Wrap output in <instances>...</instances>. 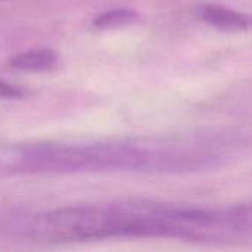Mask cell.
I'll use <instances>...</instances> for the list:
<instances>
[{
  "mask_svg": "<svg viewBox=\"0 0 252 252\" xmlns=\"http://www.w3.org/2000/svg\"><path fill=\"white\" fill-rule=\"evenodd\" d=\"M198 15L204 22L224 32H242L250 28V18L245 13L221 4H204L198 7Z\"/></svg>",
  "mask_w": 252,
  "mask_h": 252,
  "instance_id": "obj_3",
  "label": "cell"
},
{
  "mask_svg": "<svg viewBox=\"0 0 252 252\" xmlns=\"http://www.w3.org/2000/svg\"><path fill=\"white\" fill-rule=\"evenodd\" d=\"M137 19V13L131 9H112L100 13L93 19V27L99 30H115L127 27Z\"/></svg>",
  "mask_w": 252,
  "mask_h": 252,
  "instance_id": "obj_5",
  "label": "cell"
},
{
  "mask_svg": "<svg viewBox=\"0 0 252 252\" xmlns=\"http://www.w3.org/2000/svg\"><path fill=\"white\" fill-rule=\"evenodd\" d=\"M22 96V92L12 86L10 83L4 81V80H0V97L1 99H18Z\"/></svg>",
  "mask_w": 252,
  "mask_h": 252,
  "instance_id": "obj_6",
  "label": "cell"
},
{
  "mask_svg": "<svg viewBox=\"0 0 252 252\" xmlns=\"http://www.w3.org/2000/svg\"><path fill=\"white\" fill-rule=\"evenodd\" d=\"M220 136H182L87 143H38L24 149V167L31 173L142 171L180 173L219 165L230 157Z\"/></svg>",
  "mask_w": 252,
  "mask_h": 252,
  "instance_id": "obj_2",
  "label": "cell"
},
{
  "mask_svg": "<svg viewBox=\"0 0 252 252\" xmlns=\"http://www.w3.org/2000/svg\"><path fill=\"white\" fill-rule=\"evenodd\" d=\"M58 63V55L50 49H32L12 56L10 65L19 71L43 72L55 68Z\"/></svg>",
  "mask_w": 252,
  "mask_h": 252,
  "instance_id": "obj_4",
  "label": "cell"
},
{
  "mask_svg": "<svg viewBox=\"0 0 252 252\" xmlns=\"http://www.w3.org/2000/svg\"><path fill=\"white\" fill-rule=\"evenodd\" d=\"M27 232L50 244L123 238L241 245L251 238V207L173 205L137 199L68 205L32 219Z\"/></svg>",
  "mask_w": 252,
  "mask_h": 252,
  "instance_id": "obj_1",
  "label": "cell"
}]
</instances>
